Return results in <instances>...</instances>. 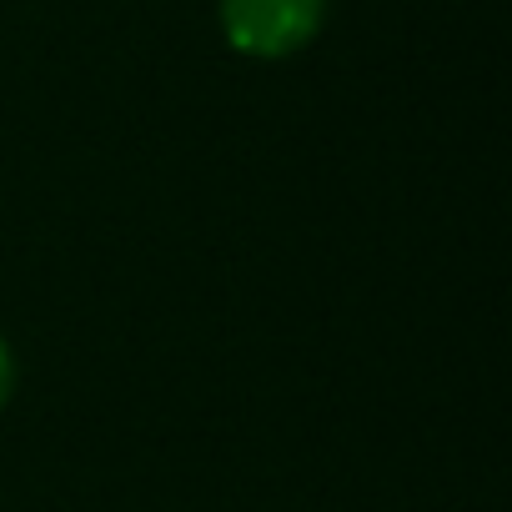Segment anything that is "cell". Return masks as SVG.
Wrapping results in <instances>:
<instances>
[{"mask_svg":"<svg viewBox=\"0 0 512 512\" xmlns=\"http://www.w3.org/2000/svg\"><path fill=\"white\" fill-rule=\"evenodd\" d=\"M11 382H16V367H11V352H6V342H0V402L11 397Z\"/></svg>","mask_w":512,"mask_h":512,"instance_id":"7a4b0ae2","label":"cell"},{"mask_svg":"<svg viewBox=\"0 0 512 512\" xmlns=\"http://www.w3.org/2000/svg\"><path fill=\"white\" fill-rule=\"evenodd\" d=\"M327 16V0H221V31L246 56H292Z\"/></svg>","mask_w":512,"mask_h":512,"instance_id":"6da1fadb","label":"cell"}]
</instances>
